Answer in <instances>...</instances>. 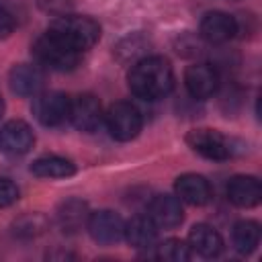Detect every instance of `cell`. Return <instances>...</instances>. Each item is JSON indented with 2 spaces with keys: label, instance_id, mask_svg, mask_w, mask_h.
I'll use <instances>...</instances> for the list:
<instances>
[{
  "label": "cell",
  "instance_id": "cell-6",
  "mask_svg": "<svg viewBox=\"0 0 262 262\" xmlns=\"http://www.w3.org/2000/svg\"><path fill=\"white\" fill-rule=\"evenodd\" d=\"M70 96L57 90L39 92L33 96V115L45 127H59L70 117Z\"/></svg>",
  "mask_w": 262,
  "mask_h": 262
},
{
  "label": "cell",
  "instance_id": "cell-14",
  "mask_svg": "<svg viewBox=\"0 0 262 262\" xmlns=\"http://www.w3.org/2000/svg\"><path fill=\"white\" fill-rule=\"evenodd\" d=\"M227 199L239 209H252L262 199L260 180L252 174H235L227 182Z\"/></svg>",
  "mask_w": 262,
  "mask_h": 262
},
{
  "label": "cell",
  "instance_id": "cell-22",
  "mask_svg": "<svg viewBox=\"0 0 262 262\" xmlns=\"http://www.w3.org/2000/svg\"><path fill=\"white\" fill-rule=\"evenodd\" d=\"M156 248H158L156 256L162 260H168V262H186L192 258V250H190L188 242H182L178 237L164 239L162 244H156Z\"/></svg>",
  "mask_w": 262,
  "mask_h": 262
},
{
  "label": "cell",
  "instance_id": "cell-19",
  "mask_svg": "<svg viewBox=\"0 0 262 262\" xmlns=\"http://www.w3.org/2000/svg\"><path fill=\"white\" fill-rule=\"evenodd\" d=\"M31 172L37 178H47V180H61V178H70L76 174V164L68 158L61 156H41L37 160H33L31 164Z\"/></svg>",
  "mask_w": 262,
  "mask_h": 262
},
{
  "label": "cell",
  "instance_id": "cell-25",
  "mask_svg": "<svg viewBox=\"0 0 262 262\" xmlns=\"http://www.w3.org/2000/svg\"><path fill=\"white\" fill-rule=\"evenodd\" d=\"M2 115H4V100H2V96H0V119H2Z\"/></svg>",
  "mask_w": 262,
  "mask_h": 262
},
{
  "label": "cell",
  "instance_id": "cell-23",
  "mask_svg": "<svg viewBox=\"0 0 262 262\" xmlns=\"http://www.w3.org/2000/svg\"><path fill=\"white\" fill-rule=\"evenodd\" d=\"M18 196H20L18 186L8 178H0V209L14 205L18 201Z\"/></svg>",
  "mask_w": 262,
  "mask_h": 262
},
{
  "label": "cell",
  "instance_id": "cell-1",
  "mask_svg": "<svg viewBox=\"0 0 262 262\" xmlns=\"http://www.w3.org/2000/svg\"><path fill=\"white\" fill-rule=\"evenodd\" d=\"M127 82L137 98L160 100L168 96L174 88V70L166 57L145 55L131 63Z\"/></svg>",
  "mask_w": 262,
  "mask_h": 262
},
{
  "label": "cell",
  "instance_id": "cell-13",
  "mask_svg": "<svg viewBox=\"0 0 262 262\" xmlns=\"http://www.w3.org/2000/svg\"><path fill=\"white\" fill-rule=\"evenodd\" d=\"M147 215L158 225V229H174L184 221L182 201L176 194H156L149 201Z\"/></svg>",
  "mask_w": 262,
  "mask_h": 262
},
{
  "label": "cell",
  "instance_id": "cell-11",
  "mask_svg": "<svg viewBox=\"0 0 262 262\" xmlns=\"http://www.w3.org/2000/svg\"><path fill=\"white\" fill-rule=\"evenodd\" d=\"M184 86L188 94L196 100L211 98L219 88V72L205 61L192 63L184 70Z\"/></svg>",
  "mask_w": 262,
  "mask_h": 262
},
{
  "label": "cell",
  "instance_id": "cell-17",
  "mask_svg": "<svg viewBox=\"0 0 262 262\" xmlns=\"http://www.w3.org/2000/svg\"><path fill=\"white\" fill-rule=\"evenodd\" d=\"M188 246L192 254H199L203 258H215L223 250V237L209 223H196L188 231Z\"/></svg>",
  "mask_w": 262,
  "mask_h": 262
},
{
  "label": "cell",
  "instance_id": "cell-21",
  "mask_svg": "<svg viewBox=\"0 0 262 262\" xmlns=\"http://www.w3.org/2000/svg\"><path fill=\"white\" fill-rule=\"evenodd\" d=\"M45 229H47V217L41 213H25L12 223V233L23 239L39 237L41 233H45Z\"/></svg>",
  "mask_w": 262,
  "mask_h": 262
},
{
  "label": "cell",
  "instance_id": "cell-10",
  "mask_svg": "<svg viewBox=\"0 0 262 262\" xmlns=\"http://www.w3.org/2000/svg\"><path fill=\"white\" fill-rule=\"evenodd\" d=\"M237 31H239L237 20L223 10L205 12V16L201 18V25H199V35L211 45L227 43L229 39H233L237 35Z\"/></svg>",
  "mask_w": 262,
  "mask_h": 262
},
{
  "label": "cell",
  "instance_id": "cell-3",
  "mask_svg": "<svg viewBox=\"0 0 262 262\" xmlns=\"http://www.w3.org/2000/svg\"><path fill=\"white\" fill-rule=\"evenodd\" d=\"M49 31L80 53L92 49L100 39V25L84 14H61L49 25Z\"/></svg>",
  "mask_w": 262,
  "mask_h": 262
},
{
  "label": "cell",
  "instance_id": "cell-8",
  "mask_svg": "<svg viewBox=\"0 0 262 262\" xmlns=\"http://www.w3.org/2000/svg\"><path fill=\"white\" fill-rule=\"evenodd\" d=\"M68 121L82 133H94L104 121L102 106L92 94H78L70 100V117Z\"/></svg>",
  "mask_w": 262,
  "mask_h": 262
},
{
  "label": "cell",
  "instance_id": "cell-5",
  "mask_svg": "<svg viewBox=\"0 0 262 262\" xmlns=\"http://www.w3.org/2000/svg\"><path fill=\"white\" fill-rule=\"evenodd\" d=\"M104 123L113 139L117 141H131L139 135L143 127V117L139 108L131 102H115L104 113Z\"/></svg>",
  "mask_w": 262,
  "mask_h": 262
},
{
  "label": "cell",
  "instance_id": "cell-15",
  "mask_svg": "<svg viewBox=\"0 0 262 262\" xmlns=\"http://www.w3.org/2000/svg\"><path fill=\"white\" fill-rule=\"evenodd\" d=\"M174 192L182 203H188L194 207L207 205L213 196L209 180L201 174H194V172H186V174L178 176L174 182Z\"/></svg>",
  "mask_w": 262,
  "mask_h": 262
},
{
  "label": "cell",
  "instance_id": "cell-24",
  "mask_svg": "<svg viewBox=\"0 0 262 262\" xmlns=\"http://www.w3.org/2000/svg\"><path fill=\"white\" fill-rule=\"evenodd\" d=\"M12 33H14V16L8 10L0 8V41L8 39Z\"/></svg>",
  "mask_w": 262,
  "mask_h": 262
},
{
  "label": "cell",
  "instance_id": "cell-2",
  "mask_svg": "<svg viewBox=\"0 0 262 262\" xmlns=\"http://www.w3.org/2000/svg\"><path fill=\"white\" fill-rule=\"evenodd\" d=\"M33 57L41 68H49L53 72H72L80 63V51L68 45L63 39H59L55 33L47 31L41 37L35 39Z\"/></svg>",
  "mask_w": 262,
  "mask_h": 262
},
{
  "label": "cell",
  "instance_id": "cell-18",
  "mask_svg": "<svg viewBox=\"0 0 262 262\" xmlns=\"http://www.w3.org/2000/svg\"><path fill=\"white\" fill-rule=\"evenodd\" d=\"M88 217H90L88 205L82 199H76V196L66 199L63 203H59L57 211H55V219H57L59 227L68 233H76L82 227H86Z\"/></svg>",
  "mask_w": 262,
  "mask_h": 262
},
{
  "label": "cell",
  "instance_id": "cell-16",
  "mask_svg": "<svg viewBox=\"0 0 262 262\" xmlns=\"http://www.w3.org/2000/svg\"><path fill=\"white\" fill-rule=\"evenodd\" d=\"M127 244L135 250H149L158 244V225L149 219V215H135L125 221V235Z\"/></svg>",
  "mask_w": 262,
  "mask_h": 262
},
{
  "label": "cell",
  "instance_id": "cell-7",
  "mask_svg": "<svg viewBox=\"0 0 262 262\" xmlns=\"http://www.w3.org/2000/svg\"><path fill=\"white\" fill-rule=\"evenodd\" d=\"M86 229L90 237L100 244V246H113L119 244L125 235V221L119 213L111 209H100V211H90Z\"/></svg>",
  "mask_w": 262,
  "mask_h": 262
},
{
  "label": "cell",
  "instance_id": "cell-9",
  "mask_svg": "<svg viewBox=\"0 0 262 262\" xmlns=\"http://www.w3.org/2000/svg\"><path fill=\"white\" fill-rule=\"evenodd\" d=\"M35 145V133L29 123L12 119L0 127V151L10 158L25 156Z\"/></svg>",
  "mask_w": 262,
  "mask_h": 262
},
{
  "label": "cell",
  "instance_id": "cell-20",
  "mask_svg": "<svg viewBox=\"0 0 262 262\" xmlns=\"http://www.w3.org/2000/svg\"><path fill=\"white\" fill-rule=\"evenodd\" d=\"M231 242H233L235 252H239L242 256L252 254L260 244V225H258V221H252V219L237 221L233 225V231H231Z\"/></svg>",
  "mask_w": 262,
  "mask_h": 262
},
{
  "label": "cell",
  "instance_id": "cell-12",
  "mask_svg": "<svg viewBox=\"0 0 262 262\" xmlns=\"http://www.w3.org/2000/svg\"><path fill=\"white\" fill-rule=\"evenodd\" d=\"M8 86L16 96H35L45 86V72L39 63H16L8 72Z\"/></svg>",
  "mask_w": 262,
  "mask_h": 262
},
{
  "label": "cell",
  "instance_id": "cell-4",
  "mask_svg": "<svg viewBox=\"0 0 262 262\" xmlns=\"http://www.w3.org/2000/svg\"><path fill=\"white\" fill-rule=\"evenodd\" d=\"M186 143L199 156H203L207 160H215V162L229 160V158L237 156L244 149L237 139L227 137L221 131L209 129V127H199V129L188 131L186 133Z\"/></svg>",
  "mask_w": 262,
  "mask_h": 262
}]
</instances>
